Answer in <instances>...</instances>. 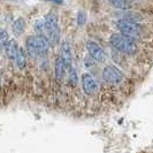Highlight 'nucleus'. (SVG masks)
<instances>
[{
	"mask_svg": "<svg viewBox=\"0 0 153 153\" xmlns=\"http://www.w3.org/2000/svg\"><path fill=\"white\" fill-rule=\"evenodd\" d=\"M45 27L48 37L51 39L52 44H56L59 37H60V32H59V24H58V16L55 13L51 12L45 16Z\"/></svg>",
	"mask_w": 153,
	"mask_h": 153,
	"instance_id": "20e7f679",
	"label": "nucleus"
},
{
	"mask_svg": "<svg viewBox=\"0 0 153 153\" xmlns=\"http://www.w3.org/2000/svg\"><path fill=\"white\" fill-rule=\"evenodd\" d=\"M6 54H7V56L9 59H12V60H15L16 58V54L19 52V44L16 43L15 39H10V40H8V43L6 44Z\"/></svg>",
	"mask_w": 153,
	"mask_h": 153,
	"instance_id": "1a4fd4ad",
	"label": "nucleus"
},
{
	"mask_svg": "<svg viewBox=\"0 0 153 153\" xmlns=\"http://www.w3.org/2000/svg\"><path fill=\"white\" fill-rule=\"evenodd\" d=\"M82 86H83V91L91 96V94H94L96 92L98 91V84H97V81L93 78V77L85 73L82 75Z\"/></svg>",
	"mask_w": 153,
	"mask_h": 153,
	"instance_id": "0eeeda50",
	"label": "nucleus"
},
{
	"mask_svg": "<svg viewBox=\"0 0 153 153\" xmlns=\"http://www.w3.org/2000/svg\"><path fill=\"white\" fill-rule=\"evenodd\" d=\"M27 52L31 58H37L50 47V40L44 36H30L25 42Z\"/></svg>",
	"mask_w": 153,
	"mask_h": 153,
	"instance_id": "f257e3e1",
	"label": "nucleus"
},
{
	"mask_svg": "<svg viewBox=\"0 0 153 153\" xmlns=\"http://www.w3.org/2000/svg\"><path fill=\"white\" fill-rule=\"evenodd\" d=\"M69 81H70V83L73 85H76L77 84V74L75 70H73V69H70L69 70Z\"/></svg>",
	"mask_w": 153,
	"mask_h": 153,
	"instance_id": "4468645a",
	"label": "nucleus"
},
{
	"mask_svg": "<svg viewBox=\"0 0 153 153\" xmlns=\"http://www.w3.org/2000/svg\"><path fill=\"white\" fill-rule=\"evenodd\" d=\"M8 43V33L6 30L0 29V48H4Z\"/></svg>",
	"mask_w": 153,
	"mask_h": 153,
	"instance_id": "ddd939ff",
	"label": "nucleus"
},
{
	"mask_svg": "<svg viewBox=\"0 0 153 153\" xmlns=\"http://www.w3.org/2000/svg\"><path fill=\"white\" fill-rule=\"evenodd\" d=\"M111 45L117 51L122 52L126 54H135L137 52V44L135 43V40L124 37L123 35L115 33L111 37Z\"/></svg>",
	"mask_w": 153,
	"mask_h": 153,
	"instance_id": "f03ea898",
	"label": "nucleus"
},
{
	"mask_svg": "<svg viewBox=\"0 0 153 153\" xmlns=\"http://www.w3.org/2000/svg\"><path fill=\"white\" fill-rule=\"evenodd\" d=\"M102 78L106 83L109 84H119L123 79L122 71L115 66H107L102 70Z\"/></svg>",
	"mask_w": 153,
	"mask_h": 153,
	"instance_id": "39448f33",
	"label": "nucleus"
},
{
	"mask_svg": "<svg viewBox=\"0 0 153 153\" xmlns=\"http://www.w3.org/2000/svg\"><path fill=\"white\" fill-rule=\"evenodd\" d=\"M85 22V14L83 12H79L78 13V24L81 25V24H84Z\"/></svg>",
	"mask_w": 153,
	"mask_h": 153,
	"instance_id": "2eb2a0df",
	"label": "nucleus"
},
{
	"mask_svg": "<svg viewBox=\"0 0 153 153\" xmlns=\"http://www.w3.org/2000/svg\"><path fill=\"white\" fill-rule=\"evenodd\" d=\"M116 27L120 30L121 35L132 39V40L140 38V36H142V28L137 23L128 22L126 20H119L116 22Z\"/></svg>",
	"mask_w": 153,
	"mask_h": 153,
	"instance_id": "7ed1b4c3",
	"label": "nucleus"
},
{
	"mask_svg": "<svg viewBox=\"0 0 153 153\" xmlns=\"http://www.w3.org/2000/svg\"><path fill=\"white\" fill-rule=\"evenodd\" d=\"M15 62L20 69H23L25 67V63H27V61H25V54H24V50L21 48V47L19 48V52L16 54Z\"/></svg>",
	"mask_w": 153,
	"mask_h": 153,
	"instance_id": "f8f14e48",
	"label": "nucleus"
},
{
	"mask_svg": "<svg viewBox=\"0 0 153 153\" xmlns=\"http://www.w3.org/2000/svg\"><path fill=\"white\" fill-rule=\"evenodd\" d=\"M67 70V66L63 61L61 56H58L55 60V77L58 81H60L62 77L65 76V73Z\"/></svg>",
	"mask_w": 153,
	"mask_h": 153,
	"instance_id": "9d476101",
	"label": "nucleus"
},
{
	"mask_svg": "<svg viewBox=\"0 0 153 153\" xmlns=\"http://www.w3.org/2000/svg\"><path fill=\"white\" fill-rule=\"evenodd\" d=\"M114 6H116V7H119V8H124L126 6H127V2H121V1H115V2H112Z\"/></svg>",
	"mask_w": 153,
	"mask_h": 153,
	"instance_id": "dca6fc26",
	"label": "nucleus"
},
{
	"mask_svg": "<svg viewBox=\"0 0 153 153\" xmlns=\"http://www.w3.org/2000/svg\"><path fill=\"white\" fill-rule=\"evenodd\" d=\"M12 29H13V32H14L15 36L22 35L24 30H25V21L23 19H17L15 22L13 23Z\"/></svg>",
	"mask_w": 153,
	"mask_h": 153,
	"instance_id": "9b49d317",
	"label": "nucleus"
},
{
	"mask_svg": "<svg viewBox=\"0 0 153 153\" xmlns=\"http://www.w3.org/2000/svg\"><path fill=\"white\" fill-rule=\"evenodd\" d=\"M61 56L63 61L67 66V69L70 70L71 69V51H70V46L67 42H63L61 46Z\"/></svg>",
	"mask_w": 153,
	"mask_h": 153,
	"instance_id": "6e6552de",
	"label": "nucleus"
},
{
	"mask_svg": "<svg viewBox=\"0 0 153 153\" xmlns=\"http://www.w3.org/2000/svg\"><path fill=\"white\" fill-rule=\"evenodd\" d=\"M86 48L89 51V54L91 55V58H93L96 61L104 62L106 60V53L104 52V50L97 43H94L92 40L86 43Z\"/></svg>",
	"mask_w": 153,
	"mask_h": 153,
	"instance_id": "423d86ee",
	"label": "nucleus"
}]
</instances>
